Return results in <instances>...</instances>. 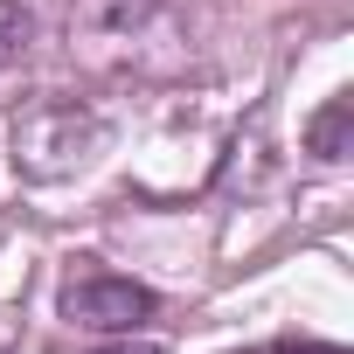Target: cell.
Instances as JSON below:
<instances>
[{
    "label": "cell",
    "mask_w": 354,
    "mask_h": 354,
    "mask_svg": "<svg viewBox=\"0 0 354 354\" xmlns=\"http://www.w3.org/2000/svg\"><path fill=\"white\" fill-rule=\"evenodd\" d=\"M70 49L104 77H167L188 63V21L174 0H70Z\"/></svg>",
    "instance_id": "1"
},
{
    "label": "cell",
    "mask_w": 354,
    "mask_h": 354,
    "mask_svg": "<svg viewBox=\"0 0 354 354\" xmlns=\"http://www.w3.org/2000/svg\"><path fill=\"white\" fill-rule=\"evenodd\" d=\"M104 153V118L77 97H42L15 118V167L28 181H70Z\"/></svg>",
    "instance_id": "2"
},
{
    "label": "cell",
    "mask_w": 354,
    "mask_h": 354,
    "mask_svg": "<svg viewBox=\"0 0 354 354\" xmlns=\"http://www.w3.org/2000/svg\"><path fill=\"white\" fill-rule=\"evenodd\" d=\"M63 313H70L77 326H97V333H132V326L153 313V292L132 285V278H104V271H91V278H70Z\"/></svg>",
    "instance_id": "3"
},
{
    "label": "cell",
    "mask_w": 354,
    "mask_h": 354,
    "mask_svg": "<svg viewBox=\"0 0 354 354\" xmlns=\"http://www.w3.org/2000/svg\"><path fill=\"white\" fill-rule=\"evenodd\" d=\"M306 153H319V160H347V153H354V97H326V104L313 111Z\"/></svg>",
    "instance_id": "4"
},
{
    "label": "cell",
    "mask_w": 354,
    "mask_h": 354,
    "mask_svg": "<svg viewBox=\"0 0 354 354\" xmlns=\"http://www.w3.org/2000/svg\"><path fill=\"white\" fill-rule=\"evenodd\" d=\"M28 49H35V15L21 0H0V70L28 63Z\"/></svg>",
    "instance_id": "5"
},
{
    "label": "cell",
    "mask_w": 354,
    "mask_h": 354,
    "mask_svg": "<svg viewBox=\"0 0 354 354\" xmlns=\"http://www.w3.org/2000/svg\"><path fill=\"white\" fill-rule=\"evenodd\" d=\"M97 354H160L153 340H111V347H97Z\"/></svg>",
    "instance_id": "6"
},
{
    "label": "cell",
    "mask_w": 354,
    "mask_h": 354,
    "mask_svg": "<svg viewBox=\"0 0 354 354\" xmlns=\"http://www.w3.org/2000/svg\"><path fill=\"white\" fill-rule=\"evenodd\" d=\"M285 354H347V347H319V340H292Z\"/></svg>",
    "instance_id": "7"
},
{
    "label": "cell",
    "mask_w": 354,
    "mask_h": 354,
    "mask_svg": "<svg viewBox=\"0 0 354 354\" xmlns=\"http://www.w3.org/2000/svg\"><path fill=\"white\" fill-rule=\"evenodd\" d=\"M8 340H15V319H8V313H0V354H8Z\"/></svg>",
    "instance_id": "8"
},
{
    "label": "cell",
    "mask_w": 354,
    "mask_h": 354,
    "mask_svg": "<svg viewBox=\"0 0 354 354\" xmlns=\"http://www.w3.org/2000/svg\"><path fill=\"white\" fill-rule=\"evenodd\" d=\"M243 354H257V347H243Z\"/></svg>",
    "instance_id": "9"
}]
</instances>
